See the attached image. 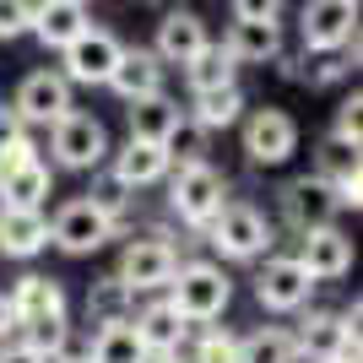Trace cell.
I'll use <instances>...</instances> for the list:
<instances>
[{
	"label": "cell",
	"instance_id": "cell-13",
	"mask_svg": "<svg viewBox=\"0 0 363 363\" xmlns=\"http://www.w3.org/2000/svg\"><path fill=\"white\" fill-rule=\"evenodd\" d=\"M16 114H22V125H55L71 108V82H65L60 71H33L22 87H16Z\"/></svg>",
	"mask_w": 363,
	"mask_h": 363
},
{
	"label": "cell",
	"instance_id": "cell-3",
	"mask_svg": "<svg viewBox=\"0 0 363 363\" xmlns=\"http://www.w3.org/2000/svg\"><path fill=\"white\" fill-rule=\"evenodd\" d=\"M228 201V179L217 174L212 163H184V168H168V206L174 217L190 228H206L217 217V206Z\"/></svg>",
	"mask_w": 363,
	"mask_h": 363
},
{
	"label": "cell",
	"instance_id": "cell-41",
	"mask_svg": "<svg viewBox=\"0 0 363 363\" xmlns=\"http://www.w3.org/2000/svg\"><path fill=\"white\" fill-rule=\"evenodd\" d=\"M325 363H358V336H347V342H342V347H336Z\"/></svg>",
	"mask_w": 363,
	"mask_h": 363
},
{
	"label": "cell",
	"instance_id": "cell-27",
	"mask_svg": "<svg viewBox=\"0 0 363 363\" xmlns=\"http://www.w3.org/2000/svg\"><path fill=\"white\" fill-rule=\"evenodd\" d=\"M184 82H190V92L233 87V82H239V60L228 55V44H206L196 60H184Z\"/></svg>",
	"mask_w": 363,
	"mask_h": 363
},
{
	"label": "cell",
	"instance_id": "cell-14",
	"mask_svg": "<svg viewBox=\"0 0 363 363\" xmlns=\"http://www.w3.org/2000/svg\"><path fill=\"white\" fill-rule=\"evenodd\" d=\"M347 336H358V303H352L347 315H331V309H309L303 315V331L293 336V347H298V358H315L325 363Z\"/></svg>",
	"mask_w": 363,
	"mask_h": 363
},
{
	"label": "cell",
	"instance_id": "cell-46",
	"mask_svg": "<svg viewBox=\"0 0 363 363\" xmlns=\"http://www.w3.org/2000/svg\"><path fill=\"white\" fill-rule=\"evenodd\" d=\"M82 6H87V0H82Z\"/></svg>",
	"mask_w": 363,
	"mask_h": 363
},
{
	"label": "cell",
	"instance_id": "cell-10",
	"mask_svg": "<svg viewBox=\"0 0 363 363\" xmlns=\"http://www.w3.org/2000/svg\"><path fill=\"white\" fill-rule=\"evenodd\" d=\"M244 152H250V163H260V168L288 163L293 152H298V125H293V114H282V108H255V114L244 120Z\"/></svg>",
	"mask_w": 363,
	"mask_h": 363
},
{
	"label": "cell",
	"instance_id": "cell-21",
	"mask_svg": "<svg viewBox=\"0 0 363 363\" xmlns=\"http://www.w3.org/2000/svg\"><path fill=\"white\" fill-rule=\"evenodd\" d=\"M147 342L136 336V325H130V315L120 320H98V336H92L87 347V363H147Z\"/></svg>",
	"mask_w": 363,
	"mask_h": 363
},
{
	"label": "cell",
	"instance_id": "cell-28",
	"mask_svg": "<svg viewBox=\"0 0 363 363\" xmlns=\"http://www.w3.org/2000/svg\"><path fill=\"white\" fill-rule=\"evenodd\" d=\"M315 174L331 184V190H336V184H347V179H363V174H358V141L331 130V136L320 141V152H315Z\"/></svg>",
	"mask_w": 363,
	"mask_h": 363
},
{
	"label": "cell",
	"instance_id": "cell-17",
	"mask_svg": "<svg viewBox=\"0 0 363 363\" xmlns=\"http://www.w3.org/2000/svg\"><path fill=\"white\" fill-rule=\"evenodd\" d=\"M0 250L11 260H33L38 250H49V217L38 206H6L0 212Z\"/></svg>",
	"mask_w": 363,
	"mask_h": 363
},
{
	"label": "cell",
	"instance_id": "cell-29",
	"mask_svg": "<svg viewBox=\"0 0 363 363\" xmlns=\"http://www.w3.org/2000/svg\"><path fill=\"white\" fill-rule=\"evenodd\" d=\"M22 331V342H28L38 358H60L65 347H71V320H65V309H55V315H38V320H28V325H16Z\"/></svg>",
	"mask_w": 363,
	"mask_h": 363
},
{
	"label": "cell",
	"instance_id": "cell-4",
	"mask_svg": "<svg viewBox=\"0 0 363 363\" xmlns=\"http://www.w3.org/2000/svg\"><path fill=\"white\" fill-rule=\"evenodd\" d=\"M49 147H55V163L60 168H98L108 157L104 125L92 114H82V108H65L60 120L49 125Z\"/></svg>",
	"mask_w": 363,
	"mask_h": 363
},
{
	"label": "cell",
	"instance_id": "cell-22",
	"mask_svg": "<svg viewBox=\"0 0 363 363\" xmlns=\"http://www.w3.org/2000/svg\"><path fill=\"white\" fill-rule=\"evenodd\" d=\"M6 303H11V320L16 325H28V320H38V315H55V309H65V293H60V282L55 277H16V288L6 293Z\"/></svg>",
	"mask_w": 363,
	"mask_h": 363
},
{
	"label": "cell",
	"instance_id": "cell-26",
	"mask_svg": "<svg viewBox=\"0 0 363 363\" xmlns=\"http://www.w3.org/2000/svg\"><path fill=\"white\" fill-rule=\"evenodd\" d=\"M196 104H190V120L201 125V130H228V125L244 114V92L239 82L233 87H206V92H190Z\"/></svg>",
	"mask_w": 363,
	"mask_h": 363
},
{
	"label": "cell",
	"instance_id": "cell-11",
	"mask_svg": "<svg viewBox=\"0 0 363 363\" xmlns=\"http://www.w3.org/2000/svg\"><path fill=\"white\" fill-rule=\"evenodd\" d=\"M282 212H288V223L298 228V233H309V228L336 223L342 201H336V190L320 179V174H303V179H293L288 190H282Z\"/></svg>",
	"mask_w": 363,
	"mask_h": 363
},
{
	"label": "cell",
	"instance_id": "cell-42",
	"mask_svg": "<svg viewBox=\"0 0 363 363\" xmlns=\"http://www.w3.org/2000/svg\"><path fill=\"white\" fill-rule=\"evenodd\" d=\"M6 331H16V320H11V303H6V293H0V342H6Z\"/></svg>",
	"mask_w": 363,
	"mask_h": 363
},
{
	"label": "cell",
	"instance_id": "cell-12",
	"mask_svg": "<svg viewBox=\"0 0 363 363\" xmlns=\"http://www.w3.org/2000/svg\"><path fill=\"white\" fill-rule=\"evenodd\" d=\"M298 266L315 277V282H336V277L352 272V239L336 223L309 228V233H303V250H298Z\"/></svg>",
	"mask_w": 363,
	"mask_h": 363
},
{
	"label": "cell",
	"instance_id": "cell-20",
	"mask_svg": "<svg viewBox=\"0 0 363 363\" xmlns=\"http://www.w3.org/2000/svg\"><path fill=\"white\" fill-rule=\"evenodd\" d=\"M114 179L125 184V190H141V184H157L168 179V152L157 147V141H125L120 152H114V168H108Z\"/></svg>",
	"mask_w": 363,
	"mask_h": 363
},
{
	"label": "cell",
	"instance_id": "cell-23",
	"mask_svg": "<svg viewBox=\"0 0 363 363\" xmlns=\"http://www.w3.org/2000/svg\"><path fill=\"white\" fill-rule=\"evenodd\" d=\"M49 196V163L44 157H22V163L0 168V201L6 206H38Z\"/></svg>",
	"mask_w": 363,
	"mask_h": 363
},
{
	"label": "cell",
	"instance_id": "cell-35",
	"mask_svg": "<svg viewBox=\"0 0 363 363\" xmlns=\"http://www.w3.org/2000/svg\"><path fill=\"white\" fill-rule=\"evenodd\" d=\"M33 22V0H0V38H22Z\"/></svg>",
	"mask_w": 363,
	"mask_h": 363
},
{
	"label": "cell",
	"instance_id": "cell-32",
	"mask_svg": "<svg viewBox=\"0 0 363 363\" xmlns=\"http://www.w3.org/2000/svg\"><path fill=\"white\" fill-rule=\"evenodd\" d=\"M130 298H136V293L125 288L120 277H104V282H98V288L87 293V309H92L98 320H120V315H125V303H130Z\"/></svg>",
	"mask_w": 363,
	"mask_h": 363
},
{
	"label": "cell",
	"instance_id": "cell-34",
	"mask_svg": "<svg viewBox=\"0 0 363 363\" xmlns=\"http://www.w3.org/2000/svg\"><path fill=\"white\" fill-rule=\"evenodd\" d=\"M190 363H239V336H228V331H206Z\"/></svg>",
	"mask_w": 363,
	"mask_h": 363
},
{
	"label": "cell",
	"instance_id": "cell-43",
	"mask_svg": "<svg viewBox=\"0 0 363 363\" xmlns=\"http://www.w3.org/2000/svg\"><path fill=\"white\" fill-rule=\"evenodd\" d=\"M147 363H190V358H179V347H174V352H152Z\"/></svg>",
	"mask_w": 363,
	"mask_h": 363
},
{
	"label": "cell",
	"instance_id": "cell-31",
	"mask_svg": "<svg viewBox=\"0 0 363 363\" xmlns=\"http://www.w3.org/2000/svg\"><path fill=\"white\" fill-rule=\"evenodd\" d=\"M206 136L196 120H179L174 130L163 136V152H168V168H184V163H206Z\"/></svg>",
	"mask_w": 363,
	"mask_h": 363
},
{
	"label": "cell",
	"instance_id": "cell-37",
	"mask_svg": "<svg viewBox=\"0 0 363 363\" xmlns=\"http://www.w3.org/2000/svg\"><path fill=\"white\" fill-rule=\"evenodd\" d=\"M22 136H28V125H22V114L0 104V157H6V152H11L16 141H22Z\"/></svg>",
	"mask_w": 363,
	"mask_h": 363
},
{
	"label": "cell",
	"instance_id": "cell-45",
	"mask_svg": "<svg viewBox=\"0 0 363 363\" xmlns=\"http://www.w3.org/2000/svg\"><path fill=\"white\" fill-rule=\"evenodd\" d=\"M168 6H174V0H168Z\"/></svg>",
	"mask_w": 363,
	"mask_h": 363
},
{
	"label": "cell",
	"instance_id": "cell-19",
	"mask_svg": "<svg viewBox=\"0 0 363 363\" xmlns=\"http://www.w3.org/2000/svg\"><path fill=\"white\" fill-rule=\"evenodd\" d=\"M223 44L239 65H266V60L282 55V22H277V16H266V22H239V16H233V28H228Z\"/></svg>",
	"mask_w": 363,
	"mask_h": 363
},
{
	"label": "cell",
	"instance_id": "cell-38",
	"mask_svg": "<svg viewBox=\"0 0 363 363\" xmlns=\"http://www.w3.org/2000/svg\"><path fill=\"white\" fill-rule=\"evenodd\" d=\"M233 16L239 22H266V16H282V0H233Z\"/></svg>",
	"mask_w": 363,
	"mask_h": 363
},
{
	"label": "cell",
	"instance_id": "cell-44",
	"mask_svg": "<svg viewBox=\"0 0 363 363\" xmlns=\"http://www.w3.org/2000/svg\"><path fill=\"white\" fill-rule=\"evenodd\" d=\"M49 363H87V358H65V352H60V358H49Z\"/></svg>",
	"mask_w": 363,
	"mask_h": 363
},
{
	"label": "cell",
	"instance_id": "cell-2",
	"mask_svg": "<svg viewBox=\"0 0 363 363\" xmlns=\"http://www.w3.org/2000/svg\"><path fill=\"white\" fill-rule=\"evenodd\" d=\"M206 244L223 260H260L272 250V223L255 206H244V201H223L217 217L206 223Z\"/></svg>",
	"mask_w": 363,
	"mask_h": 363
},
{
	"label": "cell",
	"instance_id": "cell-16",
	"mask_svg": "<svg viewBox=\"0 0 363 363\" xmlns=\"http://www.w3.org/2000/svg\"><path fill=\"white\" fill-rule=\"evenodd\" d=\"M87 28H92V22H87V6H82V0H33L28 33L44 49H65L76 33H87Z\"/></svg>",
	"mask_w": 363,
	"mask_h": 363
},
{
	"label": "cell",
	"instance_id": "cell-7",
	"mask_svg": "<svg viewBox=\"0 0 363 363\" xmlns=\"http://www.w3.org/2000/svg\"><path fill=\"white\" fill-rule=\"evenodd\" d=\"M179 272V255H174V244L163 239V233H152V239H136V244H125V255H120V282L130 293H157L168 288V277Z\"/></svg>",
	"mask_w": 363,
	"mask_h": 363
},
{
	"label": "cell",
	"instance_id": "cell-18",
	"mask_svg": "<svg viewBox=\"0 0 363 363\" xmlns=\"http://www.w3.org/2000/svg\"><path fill=\"white\" fill-rule=\"evenodd\" d=\"M104 87H114L130 104V98H147V92H163V60L152 49H120V60L108 71Z\"/></svg>",
	"mask_w": 363,
	"mask_h": 363
},
{
	"label": "cell",
	"instance_id": "cell-30",
	"mask_svg": "<svg viewBox=\"0 0 363 363\" xmlns=\"http://www.w3.org/2000/svg\"><path fill=\"white\" fill-rule=\"evenodd\" d=\"M239 363H298L293 331H282V325H266V331L244 336V342H239Z\"/></svg>",
	"mask_w": 363,
	"mask_h": 363
},
{
	"label": "cell",
	"instance_id": "cell-36",
	"mask_svg": "<svg viewBox=\"0 0 363 363\" xmlns=\"http://www.w3.org/2000/svg\"><path fill=\"white\" fill-rule=\"evenodd\" d=\"M336 136H352V141L363 136V98L358 92H352L347 104H342V114H336Z\"/></svg>",
	"mask_w": 363,
	"mask_h": 363
},
{
	"label": "cell",
	"instance_id": "cell-6",
	"mask_svg": "<svg viewBox=\"0 0 363 363\" xmlns=\"http://www.w3.org/2000/svg\"><path fill=\"white\" fill-rule=\"evenodd\" d=\"M114 228H120L114 217H104L82 196V201H71V206H60V217L49 223V244H60L65 255H92V250H104V244L114 239Z\"/></svg>",
	"mask_w": 363,
	"mask_h": 363
},
{
	"label": "cell",
	"instance_id": "cell-40",
	"mask_svg": "<svg viewBox=\"0 0 363 363\" xmlns=\"http://www.w3.org/2000/svg\"><path fill=\"white\" fill-rule=\"evenodd\" d=\"M342 71H347V60H320L309 82H315V87H325V82H336V76H342Z\"/></svg>",
	"mask_w": 363,
	"mask_h": 363
},
{
	"label": "cell",
	"instance_id": "cell-25",
	"mask_svg": "<svg viewBox=\"0 0 363 363\" xmlns=\"http://www.w3.org/2000/svg\"><path fill=\"white\" fill-rule=\"evenodd\" d=\"M179 104L168 98V92H147V98H130V136L136 141H157L163 147V136L179 125Z\"/></svg>",
	"mask_w": 363,
	"mask_h": 363
},
{
	"label": "cell",
	"instance_id": "cell-15",
	"mask_svg": "<svg viewBox=\"0 0 363 363\" xmlns=\"http://www.w3.org/2000/svg\"><path fill=\"white\" fill-rule=\"evenodd\" d=\"M206 44H212V38H206V22H201L196 11L174 6V11L157 22V44H152V55H157L163 65H184V60H196Z\"/></svg>",
	"mask_w": 363,
	"mask_h": 363
},
{
	"label": "cell",
	"instance_id": "cell-5",
	"mask_svg": "<svg viewBox=\"0 0 363 363\" xmlns=\"http://www.w3.org/2000/svg\"><path fill=\"white\" fill-rule=\"evenodd\" d=\"M298 33H303V49L315 55H336L358 38V0H309L298 16Z\"/></svg>",
	"mask_w": 363,
	"mask_h": 363
},
{
	"label": "cell",
	"instance_id": "cell-1",
	"mask_svg": "<svg viewBox=\"0 0 363 363\" xmlns=\"http://www.w3.org/2000/svg\"><path fill=\"white\" fill-rule=\"evenodd\" d=\"M228 298H233V282H228L223 266H212V260H190V266H179V272L168 277V303H174L190 325L217 320L228 309Z\"/></svg>",
	"mask_w": 363,
	"mask_h": 363
},
{
	"label": "cell",
	"instance_id": "cell-39",
	"mask_svg": "<svg viewBox=\"0 0 363 363\" xmlns=\"http://www.w3.org/2000/svg\"><path fill=\"white\" fill-rule=\"evenodd\" d=\"M0 363H44L28 342H11V347H0Z\"/></svg>",
	"mask_w": 363,
	"mask_h": 363
},
{
	"label": "cell",
	"instance_id": "cell-8",
	"mask_svg": "<svg viewBox=\"0 0 363 363\" xmlns=\"http://www.w3.org/2000/svg\"><path fill=\"white\" fill-rule=\"evenodd\" d=\"M120 38L104 28H87V33H76L71 44L60 49V60H65V82H82V87H104L108 71H114V60H120Z\"/></svg>",
	"mask_w": 363,
	"mask_h": 363
},
{
	"label": "cell",
	"instance_id": "cell-9",
	"mask_svg": "<svg viewBox=\"0 0 363 363\" xmlns=\"http://www.w3.org/2000/svg\"><path fill=\"white\" fill-rule=\"evenodd\" d=\"M309 288H315V277L298 266V255H272L255 277V298L272 315H298L303 303H309Z\"/></svg>",
	"mask_w": 363,
	"mask_h": 363
},
{
	"label": "cell",
	"instance_id": "cell-24",
	"mask_svg": "<svg viewBox=\"0 0 363 363\" xmlns=\"http://www.w3.org/2000/svg\"><path fill=\"white\" fill-rule=\"evenodd\" d=\"M130 325H136V336L147 342V352H174L184 342V325H190V320H184L168 298H157V303H147Z\"/></svg>",
	"mask_w": 363,
	"mask_h": 363
},
{
	"label": "cell",
	"instance_id": "cell-33",
	"mask_svg": "<svg viewBox=\"0 0 363 363\" xmlns=\"http://www.w3.org/2000/svg\"><path fill=\"white\" fill-rule=\"evenodd\" d=\"M92 206H98V212H104V217H114V223H120V217H125V206H130V190H125V184L120 179H114V174H108V179H98V184H92Z\"/></svg>",
	"mask_w": 363,
	"mask_h": 363
}]
</instances>
